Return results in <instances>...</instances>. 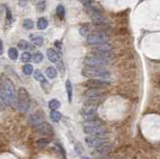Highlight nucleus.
Returning <instances> with one entry per match:
<instances>
[{
  "label": "nucleus",
  "mask_w": 160,
  "mask_h": 159,
  "mask_svg": "<svg viewBox=\"0 0 160 159\" xmlns=\"http://www.w3.org/2000/svg\"><path fill=\"white\" fill-rule=\"evenodd\" d=\"M0 101L4 105L17 106V93L14 83L9 79L4 80L2 87L0 88Z\"/></svg>",
  "instance_id": "nucleus-1"
},
{
  "label": "nucleus",
  "mask_w": 160,
  "mask_h": 159,
  "mask_svg": "<svg viewBox=\"0 0 160 159\" xmlns=\"http://www.w3.org/2000/svg\"><path fill=\"white\" fill-rule=\"evenodd\" d=\"M82 75L91 79H106V78H109L110 73L104 68L86 65L82 69Z\"/></svg>",
  "instance_id": "nucleus-2"
},
{
  "label": "nucleus",
  "mask_w": 160,
  "mask_h": 159,
  "mask_svg": "<svg viewBox=\"0 0 160 159\" xmlns=\"http://www.w3.org/2000/svg\"><path fill=\"white\" fill-rule=\"evenodd\" d=\"M17 107L20 111L25 112L28 110L29 108V103H30V97L29 94L25 88H19L18 90V94H17Z\"/></svg>",
  "instance_id": "nucleus-3"
},
{
  "label": "nucleus",
  "mask_w": 160,
  "mask_h": 159,
  "mask_svg": "<svg viewBox=\"0 0 160 159\" xmlns=\"http://www.w3.org/2000/svg\"><path fill=\"white\" fill-rule=\"evenodd\" d=\"M108 42V37L103 32H94L87 37V43L90 45H100Z\"/></svg>",
  "instance_id": "nucleus-4"
},
{
  "label": "nucleus",
  "mask_w": 160,
  "mask_h": 159,
  "mask_svg": "<svg viewBox=\"0 0 160 159\" xmlns=\"http://www.w3.org/2000/svg\"><path fill=\"white\" fill-rule=\"evenodd\" d=\"M83 131L86 134L91 136H102L106 133V128L104 125L100 126H83Z\"/></svg>",
  "instance_id": "nucleus-5"
},
{
  "label": "nucleus",
  "mask_w": 160,
  "mask_h": 159,
  "mask_svg": "<svg viewBox=\"0 0 160 159\" xmlns=\"http://www.w3.org/2000/svg\"><path fill=\"white\" fill-rule=\"evenodd\" d=\"M83 84L88 88H105L110 85V82L105 79H88Z\"/></svg>",
  "instance_id": "nucleus-6"
},
{
  "label": "nucleus",
  "mask_w": 160,
  "mask_h": 159,
  "mask_svg": "<svg viewBox=\"0 0 160 159\" xmlns=\"http://www.w3.org/2000/svg\"><path fill=\"white\" fill-rule=\"evenodd\" d=\"M108 62H109V59L102 58V57L96 56V55L88 56L85 58V64L87 65H91V67H102V65H107Z\"/></svg>",
  "instance_id": "nucleus-7"
},
{
  "label": "nucleus",
  "mask_w": 160,
  "mask_h": 159,
  "mask_svg": "<svg viewBox=\"0 0 160 159\" xmlns=\"http://www.w3.org/2000/svg\"><path fill=\"white\" fill-rule=\"evenodd\" d=\"M98 107L97 106H91V105H84L81 110V115L84 120H91L97 117Z\"/></svg>",
  "instance_id": "nucleus-8"
},
{
  "label": "nucleus",
  "mask_w": 160,
  "mask_h": 159,
  "mask_svg": "<svg viewBox=\"0 0 160 159\" xmlns=\"http://www.w3.org/2000/svg\"><path fill=\"white\" fill-rule=\"evenodd\" d=\"M35 131H37L39 134L45 135V136H51L53 135V127L50 125L49 123H41L39 126L35 127Z\"/></svg>",
  "instance_id": "nucleus-9"
},
{
  "label": "nucleus",
  "mask_w": 160,
  "mask_h": 159,
  "mask_svg": "<svg viewBox=\"0 0 160 159\" xmlns=\"http://www.w3.org/2000/svg\"><path fill=\"white\" fill-rule=\"evenodd\" d=\"M90 15H91V20H93V23L95 24L96 26H101V25L105 24V22H106L105 18H104L98 11H96V9H91Z\"/></svg>",
  "instance_id": "nucleus-10"
},
{
  "label": "nucleus",
  "mask_w": 160,
  "mask_h": 159,
  "mask_svg": "<svg viewBox=\"0 0 160 159\" xmlns=\"http://www.w3.org/2000/svg\"><path fill=\"white\" fill-rule=\"evenodd\" d=\"M85 143H87V146L90 147H98V146L102 145V143H106V140L103 138L102 136H88V137L85 138Z\"/></svg>",
  "instance_id": "nucleus-11"
},
{
  "label": "nucleus",
  "mask_w": 160,
  "mask_h": 159,
  "mask_svg": "<svg viewBox=\"0 0 160 159\" xmlns=\"http://www.w3.org/2000/svg\"><path fill=\"white\" fill-rule=\"evenodd\" d=\"M104 94L105 93L102 88H88L84 93V96L87 98H103Z\"/></svg>",
  "instance_id": "nucleus-12"
},
{
  "label": "nucleus",
  "mask_w": 160,
  "mask_h": 159,
  "mask_svg": "<svg viewBox=\"0 0 160 159\" xmlns=\"http://www.w3.org/2000/svg\"><path fill=\"white\" fill-rule=\"evenodd\" d=\"M47 57L48 59L50 60L51 62H59V55H58V53L55 51L54 49H52V48H49V49H47Z\"/></svg>",
  "instance_id": "nucleus-13"
},
{
  "label": "nucleus",
  "mask_w": 160,
  "mask_h": 159,
  "mask_svg": "<svg viewBox=\"0 0 160 159\" xmlns=\"http://www.w3.org/2000/svg\"><path fill=\"white\" fill-rule=\"evenodd\" d=\"M111 50V46L107 43H104V44L96 45L93 49V53H98V52H109Z\"/></svg>",
  "instance_id": "nucleus-14"
},
{
  "label": "nucleus",
  "mask_w": 160,
  "mask_h": 159,
  "mask_svg": "<svg viewBox=\"0 0 160 159\" xmlns=\"http://www.w3.org/2000/svg\"><path fill=\"white\" fill-rule=\"evenodd\" d=\"M41 123H43V118L42 117H40L39 113H34V115H30L29 118V124L32 126V127H37L39 126Z\"/></svg>",
  "instance_id": "nucleus-15"
},
{
  "label": "nucleus",
  "mask_w": 160,
  "mask_h": 159,
  "mask_svg": "<svg viewBox=\"0 0 160 159\" xmlns=\"http://www.w3.org/2000/svg\"><path fill=\"white\" fill-rule=\"evenodd\" d=\"M111 148H112L111 143H109L106 141V143H102V145L96 147V151H97L98 153H100V154H107L109 151L111 150Z\"/></svg>",
  "instance_id": "nucleus-16"
},
{
  "label": "nucleus",
  "mask_w": 160,
  "mask_h": 159,
  "mask_svg": "<svg viewBox=\"0 0 160 159\" xmlns=\"http://www.w3.org/2000/svg\"><path fill=\"white\" fill-rule=\"evenodd\" d=\"M100 125H104L103 121L98 118L97 117L91 118V120H86L83 123V126H100Z\"/></svg>",
  "instance_id": "nucleus-17"
},
{
  "label": "nucleus",
  "mask_w": 160,
  "mask_h": 159,
  "mask_svg": "<svg viewBox=\"0 0 160 159\" xmlns=\"http://www.w3.org/2000/svg\"><path fill=\"white\" fill-rule=\"evenodd\" d=\"M30 40H31V42L34 43L35 46H43V44H44V39H43L42 37H40V35H37V34H30L29 35Z\"/></svg>",
  "instance_id": "nucleus-18"
},
{
  "label": "nucleus",
  "mask_w": 160,
  "mask_h": 159,
  "mask_svg": "<svg viewBox=\"0 0 160 159\" xmlns=\"http://www.w3.org/2000/svg\"><path fill=\"white\" fill-rule=\"evenodd\" d=\"M66 90H67L69 103H71L72 102V98H73V87H72V83H71L70 80H67V81H66Z\"/></svg>",
  "instance_id": "nucleus-19"
},
{
  "label": "nucleus",
  "mask_w": 160,
  "mask_h": 159,
  "mask_svg": "<svg viewBox=\"0 0 160 159\" xmlns=\"http://www.w3.org/2000/svg\"><path fill=\"white\" fill-rule=\"evenodd\" d=\"M46 74H47V77H49L50 79H54L57 76V71L54 67H48L46 69Z\"/></svg>",
  "instance_id": "nucleus-20"
},
{
  "label": "nucleus",
  "mask_w": 160,
  "mask_h": 159,
  "mask_svg": "<svg viewBox=\"0 0 160 159\" xmlns=\"http://www.w3.org/2000/svg\"><path fill=\"white\" fill-rule=\"evenodd\" d=\"M50 118H51L54 123L59 122L60 118H62V113L58 112L57 110H51V112H50Z\"/></svg>",
  "instance_id": "nucleus-21"
},
{
  "label": "nucleus",
  "mask_w": 160,
  "mask_h": 159,
  "mask_svg": "<svg viewBox=\"0 0 160 159\" xmlns=\"http://www.w3.org/2000/svg\"><path fill=\"white\" fill-rule=\"evenodd\" d=\"M50 143V140L47 137H44V138H39V140H37V143H35V145H37V147L39 148H45L47 145H49Z\"/></svg>",
  "instance_id": "nucleus-22"
},
{
  "label": "nucleus",
  "mask_w": 160,
  "mask_h": 159,
  "mask_svg": "<svg viewBox=\"0 0 160 159\" xmlns=\"http://www.w3.org/2000/svg\"><path fill=\"white\" fill-rule=\"evenodd\" d=\"M34 79L37 80V81L42 82V83H45V82H46V78H45V76H44V74H43V73L41 72L40 70L34 71Z\"/></svg>",
  "instance_id": "nucleus-23"
},
{
  "label": "nucleus",
  "mask_w": 160,
  "mask_h": 159,
  "mask_svg": "<svg viewBox=\"0 0 160 159\" xmlns=\"http://www.w3.org/2000/svg\"><path fill=\"white\" fill-rule=\"evenodd\" d=\"M49 108L51 110H57L60 107V102L57 99H52L49 101Z\"/></svg>",
  "instance_id": "nucleus-24"
},
{
  "label": "nucleus",
  "mask_w": 160,
  "mask_h": 159,
  "mask_svg": "<svg viewBox=\"0 0 160 159\" xmlns=\"http://www.w3.org/2000/svg\"><path fill=\"white\" fill-rule=\"evenodd\" d=\"M47 26H48L47 19H46V18H44V17L39 18V20H37V28L41 29V30H43V29H45Z\"/></svg>",
  "instance_id": "nucleus-25"
},
{
  "label": "nucleus",
  "mask_w": 160,
  "mask_h": 159,
  "mask_svg": "<svg viewBox=\"0 0 160 159\" xmlns=\"http://www.w3.org/2000/svg\"><path fill=\"white\" fill-rule=\"evenodd\" d=\"M9 56L12 60H16L18 58V50L16 48H9Z\"/></svg>",
  "instance_id": "nucleus-26"
},
{
  "label": "nucleus",
  "mask_w": 160,
  "mask_h": 159,
  "mask_svg": "<svg viewBox=\"0 0 160 159\" xmlns=\"http://www.w3.org/2000/svg\"><path fill=\"white\" fill-rule=\"evenodd\" d=\"M56 15L58 17L60 18V19H63L65 18V15H66V11H65V7L62 5H57L56 7Z\"/></svg>",
  "instance_id": "nucleus-27"
},
{
  "label": "nucleus",
  "mask_w": 160,
  "mask_h": 159,
  "mask_svg": "<svg viewBox=\"0 0 160 159\" xmlns=\"http://www.w3.org/2000/svg\"><path fill=\"white\" fill-rule=\"evenodd\" d=\"M23 72H24L25 75H30L34 73V67L29 64H26L23 67Z\"/></svg>",
  "instance_id": "nucleus-28"
},
{
  "label": "nucleus",
  "mask_w": 160,
  "mask_h": 159,
  "mask_svg": "<svg viewBox=\"0 0 160 159\" xmlns=\"http://www.w3.org/2000/svg\"><path fill=\"white\" fill-rule=\"evenodd\" d=\"M18 48L21 50H26L29 48V43L27 41H25V40H21V41H19L18 43Z\"/></svg>",
  "instance_id": "nucleus-29"
},
{
  "label": "nucleus",
  "mask_w": 160,
  "mask_h": 159,
  "mask_svg": "<svg viewBox=\"0 0 160 159\" xmlns=\"http://www.w3.org/2000/svg\"><path fill=\"white\" fill-rule=\"evenodd\" d=\"M44 58V56H43V54L41 52H37L34 54V56H32V60L35 62V64H40L41 62Z\"/></svg>",
  "instance_id": "nucleus-30"
},
{
  "label": "nucleus",
  "mask_w": 160,
  "mask_h": 159,
  "mask_svg": "<svg viewBox=\"0 0 160 159\" xmlns=\"http://www.w3.org/2000/svg\"><path fill=\"white\" fill-rule=\"evenodd\" d=\"M34 21L30 19H26L24 20V22H23V26H24L25 29H32L34 28Z\"/></svg>",
  "instance_id": "nucleus-31"
},
{
  "label": "nucleus",
  "mask_w": 160,
  "mask_h": 159,
  "mask_svg": "<svg viewBox=\"0 0 160 159\" xmlns=\"http://www.w3.org/2000/svg\"><path fill=\"white\" fill-rule=\"evenodd\" d=\"M32 58L31 54L29 52H23L22 55H21V60L23 62H30V59Z\"/></svg>",
  "instance_id": "nucleus-32"
},
{
  "label": "nucleus",
  "mask_w": 160,
  "mask_h": 159,
  "mask_svg": "<svg viewBox=\"0 0 160 159\" xmlns=\"http://www.w3.org/2000/svg\"><path fill=\"white\" fill-rule=\"evenodd\" d=\"M45 6H46V3L45 1H41L39 3L37 4V9L39 12H44L45 11Z\"/></svg>",
  "instance_id": "nucleus-33"
},
{
  "label": "nucleus",
  "mask_w": 160,
  "mask_h": 159,
  "mask_svg": "<svg viewBox=\"0 0 160 159\" xmlns=\"http://www.w3.org/2000/svg\"><path fill=\"white\" fill-rule=\"evenodd\" d=\"M88 31H90L88 27H81V29H80V34H82L83 37H86V35H88Z\"/></svg>",
  "instance_id": "nucleus-34"
},
{
  "label": "nucleus",
  "mask_w": 160,
  "mask_h": 159,
  "mask_svg": "<svg viewBox=\"0 0 160 159\" xmlns=\"http://www.w3.org/2000/svg\"><path fill=\"white\" fill-rule=\"evenodd\" d=\"M6 19L9 22H12V12H11V11H9V9H7V7H6Z\"/></svg>",
  "instance_id": "nucleus-35"
},
{
  "label": "nucleus",
  "mask_w": 160,
  "mask_h": 159,
  "mask_svg": "<svg viewBox=\"0 0 160 159\" xmlns=\"http://www.w3.org/2000/svg\"><path fill=\"white\" fill-rule=\"evenodd\" d=\"M18 2H19V5L20 6H25L27 4V2H28V0H18Z\"/></svg>",
  "instance_id": "nucleus-36"
},
{
  "label": "nucleus",
  "mask_w": 160,
  "mask_h": 159,
  "mask_svg": "<svg viewBox=\"0 0 160 159\" xmlns=\"http://www.w3.org/2000/svg\"><path fill=\"white\" fill-rule=\"evenodd\" d=\"M79 1L83 4V5H90L91 0H79Z\"/></svg>",
  "instance_id": "nucleus-37"
},
{
  "label": "nucleus",
  "mask_w": 160,
  "mask_h": 159,
  "mask_svg": "<svg viewBox=\"0 0 160 159\" xmlns=\"http://www.w3.org/2000/svg\"><path fill=\"white\" fill-rule=\"evenodd\" d=\"M3 53V45H2V42L0 41V55Z\"/></svg>",
  "instance_id": "nucleus-38"
},
{
  "label": "nucleus",
  "mask_w": 160,
  "mask_h": 159,
  "mask_svg": "<svg viewBox=\"0 0 160 159\" xmlns=\"http://www.w3.org/2000/svg\"><path fill=\"white\" fill-rule=\"evenodd\" d=\"M80 159H88V157H85V156H83V157H81Z\"/></svg>",
  "instance_id": "nucleus-39"
}]
</instances>
